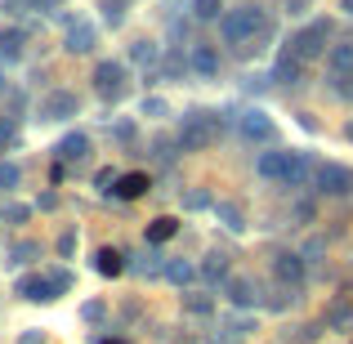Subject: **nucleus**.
Wrapping results in <instances>:
<instances>
[{"instance_id":"1","label":"nucleus","mask_w":353,"mask_h":344,"mask_svg":"<svg viewBox=\"0 0 353 344\" xmlns=\"http://www.w3.org/2000/svg\"><path fill=\"white\" fill-rule=\"evenodd\" d=\"M219 32H224L228 45H246L255 41L259 32H268V18L259 5H241V9H228L224 18H219Z\"/></svg>"},{"instance_id":"31","label":"nucleus","mask_w":353,"mask_h":344,"mask_svg":"<svg viewBox=\"0 0 353 344\" xmlns=\"http://www.w3.org/2000/svg\"><path fill=\"white\" fill-rule=\"evenodd\" d=\"M183 206L188 210H201V206H210V192H201V188H192L188 197H183Z\"/></svg>"},{"instance_id":"17","label":"nucleus","mask_w":353,"mask_h":344,"mask_svg":"<svg viewBox=\"0 0 353 344\" xmlns=\"http://www.w3.org/2000/svg\"><path fill=\"white\" fill-rule=\"evenodd\" d=\"M228 300H233L237 309H250V304H259V291L246 282V277H233V282H228Z\"/></svg>"},{"instance_id":"23","label":"nucleus","mask_w":353,"mask_h":344,"mask_svg":"<svg viewBox=\"0 0 353 344\" xmlns=\"http://www.w3.org/2000/svg\"><path fill=\"white\" fill-rule=\"evenodd\" d=\"M219 9H224V0H192V18H201V23L219 18Z\"/></svg>"},{"instance_id":"27","label":"nucleus","mask_w":353,"mask_h":344,"mask_svg":"<svg viewBox=\"0 0 353 344\" xmlns=\"http://www.w3.org/2000/svg\"><path fill=\"white\" fill-rule=\"evenodd\" d=\"M18 139V121L14 117H0V148H9Z\"/></svg>"},{"instance_id":"36","label":"nucleus","mask_w":353,"mask_h":344,"mask_svg":"<svg viewBox=\"0 0 353 344\" xmlns=\"http://www.w3.org/2000/svg\"><path fill=\"white\" fill-rule=\"evenodd\" d=\"M50 277H54V286H59V295L72 291V273H68V268H59V273H50Z\"/></svg>"},{"instance_id":"40","label":"nucleus","mask_w":353,"mask_h":344,"mask_svg":"<svg viewBox=\"0 0 353 344\" xmlns=\"http://www.w3.org/2000/svg\"><path fill=\"white\" fill-rule=\"evenodd\" d=\"M103 344H121V340H103Z\"/></svg>"},{"instance_id":"13","label":"nucleus","mask_w":353,"mask_h":344,"mask_svg":"<svg viewBox=\"0 0 353 344\" xmlns=\"http://www.w3.org/2000/svg\"><path fill=\"white\" fill-rule=\"evenodd\" d=\"M286 161H291V152H264V156L255 161V174H259V179L282 183V179H286Z\"/></svg>"},{"instance_id":"10","label":"nucleus","mask_w":353,"mask_h":344,"mask_svg":"<svg viewBox=\"0 0 353 344\" xmlns=\"http://www.w3.org/2000/svg\"><path fill=\"white\" fill-rule=\"evenodd\" d=\"M18 295H23V300H59V286H54V277H23V282H18Z\"/></svg>"},{"instance_id":"29","label":"nucleus","mask_w":353,"mask_h":344,"mask_svg":"<svg viewBox=\"0 0 353 344\" xmlns=\"http://www.w3.org/2000/svg\"><path fill=\"white\" fill-rule=\"evenodd\" d=\"M165 277H170V282H188V277H192V264H165Z\"/></svg>"},{"instance_id":"41","label":"nucleus","mask_w":353,"mask_h":344,"mask_svg":"<svg viewBox=\"0 0 353 344\" xmlns=\"http://www.w3.org/2000/svg\"><path fill=\"white\" fill-rule=\"evenodd\" d=\"M0 90H5V77H0Z\"/></svg>"},{"instance_id":"12","label":"nucleus","mask_w":353,"mask_h":344,"mask_svg":"<svg viewBox=\"0 0 353 344\" xmlns=\"http://www.w3.org/2000/svg\"><path fill=\"white\" fill-rule=\"evenodd\" d=\"M309 174H318L313 170V161H309V152H291V161H286V188H304L309 183Z\"/></svg>"},{"instance_id":"15","label":"nucleus","mask_w":353,"mask_h":344,"mask_svg":"<svg viewBox=\"0 0 353 344\" xmlns=\"http://www.w3.org/2000/svg\"><path fill=\"white\" fill-rule=\"evenodd\" d=\"M148 188H152V183H148V174H139V170H134V174H121L112 192H117V197H125V201H130V197H143Z\"/></svg>"},{"instance_id":"20","label":"nucleus","mask_w":353,"mask_h":344,"mask_svg":"<svg viewBox=\"0 0 353 344\" xmlns=\"http://www.w3.org/2000/svg\"><path fill=\"white\" fill-rule=\"evenodd\" d=\"M215 215H219V224H224L228 232H246V219H241V210L233 206V201H219Z\"/></svg>"},{"instance_id":"3","label":"nucleus","mask_w":353,"mask_h":344,"mask_svg":"<svg viewBox=\"0 0 353 344\" xmlns=\"http://www.w3.org/2000/svg\"><path fill=\"white\" fill-rule=\"evenodd\" d=\"M327 36H331V27H327V23H309L300 36H291V54H295L300 63L322 59V54H327Z\"/></svg>"},{"instance_id":"14","label":"nucleus","mask_w":353,"mask_h":344,"mask_svg":"<svg viewBox=\"0 0 353 344\" xmlns=\"http://www.w3.org/2000/svg\"><path fill=\"white\" fill-rule=\"evenodd\" d=\"M192 68H197V77H219V50L215 45H192Z\"/></svg>"},{"instance_id":"5","label":"nucleus","mask_w":353,"mask_h":344,"mask_svg":"<svg viewBox=\"0 0 353 344\" xmlns=\"http://www.w3.org/2000/svg\"><path fill=\"white\" fill-rule=\"evenodd\" d=\"M81 112V99L72 90H54V94L41 99V121H68Z\"/></svg>"},{"instance_id":"39","label":"nucleus","mask_w":353,"mask_h":344,"mask_svg":"<svg viewBox=\"0 0 353 344\" xmlns=\"http://www.w3.org/2000/svg\"><path fill=\"white\" fill-rule=\"evenodd\" d=\"M345 139H353V125H349V130H345Z\"/></svg>"},{"instance_id":"24","label":"nucleus","mask_w":353,"mask_h":344,"mask_svg":"<svg viewBox=\"0 0 353 344\" xmlns=\"http://www.w3.org/2000/svg\"><path fill=\"white\" fill-rule=\"evenodd\" d=\"M183 309H188V313H210L215 304H210V295H201V291H188V295H183Z\"/></svg>"},{"instance_id":"37","label":"nucleus","mask_w":353,"mask_h":344,"mask_svg":"<svg viewBox=\"0 0 353 344\" xmlns=\"http://www.w3.org/2000/svg\"><path fill=\"white\" fill-rule=\"evenodd\" d=\"M72 250H77V232H63L59 237V255H72Z\"/></svg>"},{"instance_id":"26","label":"nucleus","mask_w":353,"mask_h":344,"mask_svg":"<svg viewBox=\"0 0 353 344\" xmlns=\"http://www.w3.org/2000/svg\"><path fill=\"white\" fill-rule=\"evenodd\" d=\"M18 183H23V170H18V165L14 161H9V165H0V188H18Z\"/></svg>"},{"instance_id":"4","label":"nucleus","mask_w":353,"mask_h":344,"mask_svg":"<svg viewBox=\"0 0 353 344\" xmlns=\"http://www.w3.org/2000/svg\"><path fill=\"white\" fill-rule=\"evenodd\" d=\"M313 183H318V192H327V197H345V192H353V170L349 165H318V174H313Z\"/></svg>"},{"instance_id":"21","label":"nucleus","mask_w":353,"mask_h":344,"mask_svg":"<svg viewBox=\"0 0 353 344\" xmlns=\"http://www.w3.org/2000/svg\"><path fill=\"white\" fill-rule=\"evenodd\" d=\"M174 232H179V224H174L170 215H161V219H152V224H148V241H170Z\"/></svg>"},{"instance_id":"35","label":"nucleus","mask_w":353,"mask_h":344,"mask_svg":"<svg viewBox=\"0 0 353 344\" xmlns=\"http://www.w3.org/2000/svg\"><path fill=\"white\" fill-rule=\"evenodd\" d=\"M81 313H85L90 322H103V313H108V309H103V300H90V304H85Z\"/></svg>"},{"instance_id":"18","label":"nucleus","mask_w":353,"mask_h":344,"mask_svg":"<svg viewBox=\"0 0 353 344\" xmlns=\"http://www.w3.org/2000/svg\"><path fill=\"white\" fill-rule=\"evenodd\" d=\"M94 268H99L103 277H117L121 268H125V255H121V250H112V246H103V250L94 255Z\"/></svg>"},{"instance_id":"2","label":"nucleus","mask_w":353,"mask_h":344,"mask_svg":"<svg viewBox=\"0 0 353 344\" xmlns=\"http://www.w3.org/2000/svg\"><path fill=\"white\" fill-rule=\"evenodd\" d=\"M219 130H224L219 112H188L183 125H179V148L183 152H206V148L219 139Z\"/></svg>"},{"instance_id":"7","label":"nucleus","mask_w":353,"mask_h":344,"mask_svg":"<svg viewBox=\"0 0 353 344\" xmlns=\"http://www.w3.org/2000/svg\"><path fill=\"white\" fill-rule=\"evenodd\" d=\"M327 72H331V81H336V90H345V81L353 77V45H349V41L331 45V54H327Z\"/></svg>"},{"instance_id":"30","label":"nucleus","mask_w":353,"mask_h":344,"mask_svg":"<svg viewBox=\"0 0 353 344\" xmlns=\"http://www.w3.org/2000/svg\"><path fill=\"white\" fill-rule=\"evenodd\" d=\"M331 322H336V327H353V309H349V304H336V309H331Z\"/></svg>"},{"instance_id":"38","label":"nucleus","mask_w":353,"mask_h":344,"mask_svg":"<svg viewBox=\"0 0 353 344\" xmlns=\"http://www.w3.org/2000/svg\"><path fill=\"white\" fill-rule=\"evenodd\" d=\"M345 14H353V0H345Z\"/></svg>"},{"instance_id":"28","label":"nucleus","mask_w":353,"mask_h":344,"mask_svg":"<svg viewBox=\"0 0 353 344\" xmlns=\"http://www.w3.org/2000/svg\"><path fill=\"white\" fill-rule=\"evenodd\" d=\"M206 277H228V255H210L206 259Z\"/></svg>"},{"instance_id":"6","label":"nucleus","mask_w":353,"mask_h":344,"mask_svg":"<svg viewBox=\"0 0 353 344\" xmlns=\"http://www.w3.org/2000/svg\"><path fill=\"white\" fill-rule=\"evenodd\" d=\"M94 90L103 99H117L125 94V63H99V72H94Z\"/></svg>"},{"instance_id":"19","label":"nucleus","mask_w":353,"mask_h":344,"mask_svg":"<svg viewBox=\"0 0 353 344\" xmlns=\"http://www.w3.org/2000/svg\"><path fill=\"white\" fill-rule=\"evenodd\" d=\"M0 59H5V63H18V59H23V32H14V27H9V32H0Z\"/></svg>"},{"instance_id":"22","label":"nucleus","mask_w":353,"mask_h":344,"mask_svg":"<svg viewBox=\"0 0 353 344\" xmlns=\"http://www.w3.org/2000/svg\"><path fill=\"white\" fill-rule=\"evenodd\" d=\"M277 81H282V85H295V81H300V59H295V54H282V63H277Z\"/></svg>"},{"instance_id":"25","label":"nucleus","mask_w":353,"mask_h":344,"mask_svg":"<svg viewBox=\"0 0 353 344\" xmlns=\"http://www.w3.org/2000/svg\"><path fill=\"white\" fill-rule=\"evenodd\" d=\"M32 255H41V246H36V241H18V246L9 250V264H27Z\"/></svg>"},{"instance_id":"8","label":"nucleus","mask_w":353,"mask_h":344,"mask_svg":"<svg viewBox=\"0 0 353 344\" xmlns=\"http://www.w3.org/2000/svg\"><path fill=\"white\" fill-rule=\"evenodd\" d=\"M241 134H246L250 143H255V139H259V143H268V139L277 134V125L268 121V112H259V108H255V112H241Z\"/></svg>"},{"instance_id":"9","label":"nucleus","mask_w":353,"mask_h":344,"mask_svg":"<svg viewBox=\"0 0 353 344\" xmlns=\"http://www.w3.org/2000/svg\"><path fill=\"white\" fill-rule=\"evenodd\" d=\"M273 273L282 277V282L300 286V282H304V255H295V250H282V255L273 259Z\"/></svg>"},{"instance_id":"32","label":"nucleus","mask_w":353,"mask_h":344,"mask_svg":"<svg viewBox=\"0 0 353 344\" xmlns=\"http://www.w3.org/2000/svg\"><path fill=\"white\" fill-rule=\"evenodd\" d=\"M130 54H134L139 63H152V59H157V45H152V41H139V45H134Z\"/></svg>"},{"instance_id":"11","label":"nucleus","mask_w":353,"mask_h":344,"mask_svg":"<svg viewBox=\"0 0 353 344\" xmlns=\"http://www.w3.org/2000/svg\"><path fill=\"white\" fill-rule=\"evenodd\" d=\"M94 41H99V36H94V27H90V23H72L63 50H68V54H90V50H94Z\"/></svg>"},{"instance_id":"34","label":"nucleus","mask_w":353,"mask_h":344,"mask_svg":"<svg viewBox=\"0 0 353 344\" xmlns=\"http://www.w3.org/2000/svg\"><path fill=\"white\" fill-rule=\"evenodd\" d=\"M165 112H170V108H165L161 99H143V117H152V121H157V117H165Z\"/></svg>"},{"instance_id":"42","label":"nucleus","mask_w":353,"mask_h":344,"mask_svg":"<svg viewBox=\"0 0 353 344\" xmlns=\"http://www.w3.org/2000/svg\"><path fill=\"white\" fill-rule=\"evenodd\" d=\"M349 94H353V90H349Z\"/></svg>"},{"instance_id":"16","label":"nucleus","mask_w":353,"mask_h":344,"mask_svg":"<svg viewBox=\"0 0 353 344\" xmlns=\"http://www.w3.org/2000/svg\"><path fill=\"white\" fill-rule=\"evenodd\" d=\"M85 152H90V139L81 134V130H77V134H63V139H59V156H63V161H81Z\"/></svg>"},{"instance_id":"33","label":"nucleus","mask_w":353,"mask_h":344,"mask_svg":"<svg viewBox=\"0 0 353 344\" xmlns=\"http://www.w3.org/2000/svg\"><path fill=\"white\" fill-rule=\"evenodd\" d=\"M0 215H5L9 224H23V219L32 215V210H27V206H0Z\"/></svg>"}]
</instances>
